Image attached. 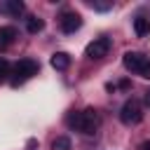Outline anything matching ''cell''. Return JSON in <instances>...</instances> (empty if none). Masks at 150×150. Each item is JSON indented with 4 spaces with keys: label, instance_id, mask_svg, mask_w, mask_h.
Returning <instances> with one entry per match:
<instances>
[{
    "label": "cell",
    "instance_id": "obj_1",
    "mask_svg": "<svg viewBox=\"0 0 150 150\" xmlns=\"http://www.w3.org/2000/svg\"><path fill=\"white\" fill-rule=\"evenodd\" d=\"M38 70H40L38 61H33V59H21V61L14 66V77H12V84H14V87L23 84L28 77L38 75Z\"/></svg>",
    "mask_w": 150,
    "mask_h": 150
},
{
    "label": "cell",
    "instance_id": "obj_2",
    "mask_svg": "<svg viewBox=\"0 0 150 150\" xmlns=\"http://www.w3.org/2000/svg\"><path fill=\"white\" fill-rule=\"evenodd\" d=\"M120 120L124 122V124H138L141 120H143V110H141V105H138V101H134V98H129L124 105H122V110H120Z\"/></svg>",
    "mask_w": 150,
    "mask_h": 150
},
{
    "label": "cell",
    "instance_id": "obj_3",
    "mask_svg": "<svg viewBox=\"0 0 150 150\" xmlns=\"http://www.w3.org/2000/svg\"><path fill=\"white\" fill-rule=\"evenodd\" d=\"M96 127H98V115H96L91 108L82 110V112H80V122H77V131L91 136V134L96 131Z\"/></svg>",
    "mask_w": 150,
    "mask_h": 150
},
{
    "label": "cell",
    "instance_id": "obj_4",
    "mask_svg": "<svg viewBox=\"0 0 150 150\" xmlns=\"http://www.w3.org/2000/svg\"><path fill=\"white\" fill-rule=\"evenodd\" d=\"M108 52H110V40H108V38H96V40L89 42L87 49H84V54H87L89 59H103Z\"/></svg>",
    "mask_w": 150,
    "mask_h": 150
},
{
    "label": "cell",
    "instance_id": "obj_5",
    "mask_svg": "<svg viewBox=\"0 0 150 150\" xmlns=\"http://www.w3.org/2000/svg\"><path fill=\"white\" fill-rule=\"evenodd\" d=\"M59 26H61L63 33H75V30L82 26V19H80V14H75V12H63L61 19H59Z\"/></svg>",
    "mask_w": 150,
    "mask_h": 150
},
{
    "label": "cell",
    "instance_id": "obj_6",
    "mask_svg": "<svg viewBox=\"0 0 150 150\" xmlns=\"http://www.w3.org/2000/svg\"><path fill=\"white\" fill-rule=\"evenodd\" d=\"M122 63H124V68H127V70L138 73V70H141V66L145 63V56H143L141 52H127V54L122 56Z\"/></svg>",
    "mask_w": 150,
    "mask_h": 150
},
{
    "label": "cell",
    "instance_id": "obj_7",
    "mask_svg": "<svg viewBox=\"0 0 150 150\" xmlns=\"http://www.w3.org/2000/svg\"><path fill=\"white\" fill-rule=\"evenodd\" d=\"M0 9L5 12V14H9V16H14V19H19L21 14H23V2L21 0H5L2 5H0Z\"/></svg>",
    "mask_w": 150,
    "mask_h": 150
},
{
    "label": "cell",
    "instance_id": "obj_8",
    "mask_svg": "<svg viewBox=\"0 0 150 150\" xmlns=\"http://www.w3.org/2000/svg\"><path fill=\"white\" fill-rule=\"evenodd\" d=\"M49 63H52V68H56V70H66V68L70 66V56H68L66 52H56V54H52Z\"/></svg>",
    "mask_w": 150,
    "mask_h": 150
},
{
    "label": "cell",
    "instance_id": "obj_9",
    "mask_svg": "<svg viewBox=\"0 0 150 150\" xmlns=\"http://www.w3.org/2000/svg\"><path fill=\"white\" fill-rule=\"evenodd\" d=\"M14 38H16V30L12 26H0V49L9 47L14 42Z\"/></svg>",
    "mask_w": 150,
    "mask_h": 150
},
{
    "label": "cell",
    "instance_id": "obj_10",
    "mask_svg": "<svg viewBox=\"0 0 150 150\" xmlns=\"http://www.w3.org/2000/svg\"><path fill=\"white\" fill-rule=\"evenodd\" d=\"M134 30H136L138 38L148 35V33H150V19H148V16H136V19H134Z\"/></svg>",
    "mask_w": 150,
    "mask_h": 150
},
{
    "label": "cell",
    "instance_id": "obj_11",
    "mask_svg": "<svg viewBox=\"0 0 150 150\" xmlns=\"http://www.w3.org/2000/svg\"><path fill=\"white\" fill-rule=\"evenodd\" d=\"M42 28H45V21L38 19V16H30V19L26 21V30H28V33H40Z\"/></svg>",
    "mask_w": 150,
    "mask_h": 150
},
{
    "label": "cell",
    "instance_id": "obj_12",
    "mask_svg": "<svg viewBox=\"0 0 150 150\" xmlns=\"http://www.w3.org/2000/svg\"><path fill=\"white\" fill-rule=\"evenodd\" d=\"M52 150H73V143H70L68 136H59V138H54Z\"/></svg>",
    "mask_w": 150,
    "mask_h": 150
},
{
    "label": "cell",
    "instance_id": "obj_13",
    "mask_svg": "<svg viewBox=\"0 0 150 150\" xmlns=\"http://www.w3.org/2000/svg\"><path fill=\"white\" fill-rule=\"evenodd\" d=\"M77 122H80V112H70V115L66 117V124H68L70 129H75V131H77Z\"/></svg>",
    "mask_w": 150,
    "mask_h": 150
},
{
    "label": "cell",
    "instance_id": "obj_14",
    "mask_svg": "<svg viewBox=\"0 0 150 150\" xmlns=\"http://www.w3.org/2000/svg\"><path fill=\"white\" fill-rule=\"evenodd\" d=\"M7 75H9V63H7V59H0V82H2Z\"/></svg>",
    "mask_w": 150,
    "mask_h": 150
},
{
    "label": "cell",
    "instance_id": "obj_15",
    "mask_svg": "<svg viewBox=\"0 0 150 150\" xmlns=\"http://www.w3.org/2000/svg\"><path fill=\"white\" fill-rule=\"evenodd\" d=\"M94 9H98V12H108L110 7H112V2H89Z\"/></svg>",
    "mask_w": 150,
    "mask_h": 150
},
{
    "label": "cell",
    "instance_id": "obj_16",
    "mask_svg": "<svg viewBox=\"0 0 150 150\" xmlns=\"http://www.w3.org/2000/svg\"><path fill=\"white\" fill-rule=\"evenodd\" d=\"M138 75H141V77H145V80H150V61H148V59H145V63L141 66Z\"/></svg>",
    "mask_w": 150,
    "mask_h": 150
},
{
    "label": "cell",
    "instance_id": "obj_17",
    "mask_svg": "<svg viewBox=\"0 0 150 150\" xmlns=\"http://www.w3.org/2000/svg\"><path fill=\"white\" fill-rule=\"evenodd\" d=\"M141 150H150V141H145V143L141 145Z\"/></svg>",
    "mask_w": 150,
    "mask_h": 150
},
{
    "label": "cell",
    "instance_id": "obj_18",
    "mask_svg": "<svg viewBox=\"0 0 150 150\" xmlns=\"http://www.w3.org/2000/svg\"><path fill=\"white\" fill-rule=\"evenodd\" d=\"M145 105H150V91H145Z\"/></svg>",
    "mask_w": 150,
    "mask_h": 150
}]
</instances>
